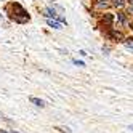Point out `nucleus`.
I'll use <instances>...</instances> for the list:
<instances>
[{"label":"nucleus","instance_id":"f257e3e1","mask_svg":"<svg viewBox=\"0 0 133 133\" xmlns=\"http://www.w3.org/2000/svg\"><path fill=\"white\" fill-rule=\"evenodd\" d=\"M108 35L111 37V39H114V40H123V35L120 32H117V31H112V29L108 31Z\"/></svg>","mask_w":133,"mask_h":133},{"label":"nucleus","instance_id":"f03ea898","mask_svg":"<svg viewBox=\"0 0 133 133\" xmlns=\"http://www.w3.org/2000/svg\"><path fill=\"white\" fill-rule=\"evenodd\" d=\"M112 21H114V16H112L111 13H106V15L103 16V23L106 24V26H111V24H112Z\"/></svg>","mask_w":133,"mask_h":133},{"label":"nucleus","instance_id":"7ed1b4c3","mask_svg":"<svg viewBox=\"0 0 133 133\" xmlns=\"http://www.w3.org/2000/svg\"><path fill=\"white\" fill-rule=\"evenodd\" d=\"M43 13H45V16H46V18H55V16H56V11H55V10H51V8H45Z\"/></svg>","mask_w":133,"mask_h":133},{"label":"nucleus","instance_id":"20e7f679","mask_svg":"<svg viewBox=\"0 0 133 133\" xmlns=\"http://www.w3.org/2000/svg\"><path fill=\"white\" fill-rule=\"evenodd\" d=\"M117 19H119V23L123 24V26L127 24V16H125V13H117Z\"/></svg>","mask_w":133,"mask_h":133},{"label":"nucleus","instance_id":"39448f33","mask_svg":"<svg viewBox=\"0 0 133 133\" xmlns=\"http://www.w3.org/2000/svg\"><path fill=\"white\" fill-rule=\"evenodd\" d=\"M48 26L53 27V29H61V23H56V21H51V19H48Z\"/></svg>","mask_w":133,"mask_h":133},{"label":"nucleus","instance_id":"423d86ee","mask_svg":"<svg viewBox=\"0 0 133 133\" xmlns=\"http://www.w3.org/2000/svg\"><path fill=\"white\" fill-rule=\"evenodd\" d=\"M31 103H34L35 106H40V108L43 106V101H42V99H39V98H34V96L31 98Z\"/></svg>","mask_w":133,"mask_h":133},{"label":"nucleus","instance_id":"0eeeda50","mask_svg":"<svg viewBox=\"0 0 133 133\" xmlns=\"http://www.w3.org/2000/svg\"><path fill=\"white\" fill-rule=\"evenodd\" d=\"M112 3H114V6H122L125 3V0H112Z\"/></svg>","mask_w":133,"mask_h":133},{"label":"nucleus","instance_id":"6e6552de","mask_svg":"<svg viewBox=\"0 0 133 133\" xmlns=\"http://www.w3.org/2000/svg\"><path fill=\"white\" fill-rule=\"evenodd\" d=\"M125 45L128 46V48L133 50V39H125Z\"/></svg>","mask_w":133,"mask_h":133},{"label":"nucleus","instance_id":"1a4fd4ad","mask_svg":"<svg viewBox=\"0 0 133 133\" xmlns=\"http://www.w3.org/2000/svg\"><path fill=\"white\" fill-rule=\"evenodd\" d=\"M11 133H18V131H15V130H13V131H11Z\"/></svg>","mask_w":133,"mask_h":133},{"label":"nucleus","instance_id":"9d476101","mask_svg":"<svg viewBox=\"0 0 133 133\" xmlns=\"http://www.w3.org/2000/svg\"><path fill=\"white\" fill-rule=\"evenodd\" d=\"M0 119H2V114H0Z\"/></svg>","mask_w":133,"mask_h":133}]
</instances>
